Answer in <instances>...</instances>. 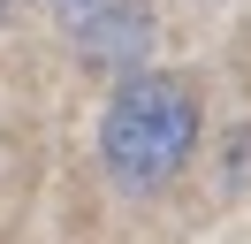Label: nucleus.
<instances>
[{"mask_svg": "<svg viewBox=\"0 0 251 244\" xmlns=\"http://www.w3.org/2000/svg\"><path fill=\"white\" fill-rule=\"evenodd\" d=\"M190 145H198V92H190L183 76L145 69V76H129V84L107 99L99 152H107V168L129 183V191L168 183L175 168L190 160Z\"/></svg>", "mask_w": 251, "mask_h": 244, "instance_id": "obj_1", "label": "nucleus"}, {"mask_svg": "<svg viewBox=\"0 0 251 244\" xmlns=\"http://www.w3.org/2000/svg\"><path fill=\"white\" fill-rule=\"evenodd\" d=\"M0 15H8V0H0Z\"/></svg>", "mask_w": 251, "mask_h": 244, "instance_id": "obj_3", "label": "nucleus"}, {"mask_svg": "<svg viewBox=\"0 0 251 244\" xmlns=\"http://www.w3.org/2000/svg\"><path fill=\"white\" fill-rule=\"evenodd\" d=\"M76 38H84V54H92V61H145L152 23H145L137 0H92V23H84Z\"/></svg>", "mask_w": 251, "mask_h": 244, "instance_id": "obj_2", "label": "nucleus"}]
</instances>
